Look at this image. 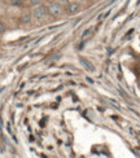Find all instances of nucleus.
Returning <instances> with one entry per match:
<instances>
[{
	"instance_id": "obj_1",
	"label": "nucleus",
	"mask_w": 140,
	"mask_h": 158,
	"mask_svg": "<svg viewBox=\"0 0 140 158\" xmlns=\"http://www.w3.org/2000/svg\"><path fill=\"white\" fill-rule=\"evenodd\" d=\"M81 12H82V3L78 2V0H71L70 3L64 5V15L69 16V17L77 16Z\"/></svg>"
},
{
	"instance_id": "obj_3",
	"label": "nucleus",
	"mask_w": 140,
	"mask_h": 158,
	"mask_svg": "<svg viewBox=\"0 0 140 158\" xmlns=\"http://www.w3.org/2000/svg\"><path fill=\"white\" fill-rule=\"evenodd\" d=\"M31 15H32V19L34 21H43V19L48 16V10H47V5L45 4H40L36 5L31 9Z\"/></svg>"
},
{
	"instance_id": "obj_10",
	"label": "nucleus",
	"mask_w": 140,
	"mask_h": 158,
	"mask_svg": "<svg viewBox=\"0 0 140 158\" xmlns=\"http://www.w3.org/2000/svg\"><path fill=\"white\" fill-rule=\"evenodd\" d=\"M57 2H58V3H61L62 5H66V4H68V3H70V2H71V0H57Z\"/></svg>"
},
{
	"instance_id": "obj_8",
	"label": "nucleus",
	"mask_w": 140,
	"mask_h": 158,
	"mask_svg": "<svg viewBox=\"0 0 140 158\" xmlns=\"http://www.w3.org/2000/svg\"><path fill=\"white\" fill-rule=\"evenodd\" d=\"M43 2L44 0H29V5L31 6V8H34V6H36V5L43 4Z\"/></svg>"
},
{
	"instance_id": "obj_7",
	"label": "nucleus",
	"mask_w": 140,
	"mask_h": 158,
	"mask_svg": "<svg viewBox=\"0 0 140 158\" xmlns=\"http://www.w3.org/2000/svg\"><path fill=\"white\" fill-rule=\"evenodd\" d=\"M79 60L82 61V64H83L84 66L87 68L88 70H91V71H93V70H95V68H93V65H92L90 61H87V60H86V58H83V57H79Z\"/></svg>"
},
{
	"instance_id": "obj_9",
	"label": "nucleus",
	"mask_w": 140,
	"mask_h": 158,
	"mask_svg": "<svg viewBox=\"0 0 140 158\" xmlns=\"http://www.w3.org/2000/svg\"><path fill=\"white\" fill-rule=\"evenodd\" d=\"M5 30H6V27H5V23H4L3 21H0V35H3L4 32H5Z\"/></svg>"
},
{
	"instance_id": "obj_11",
	"label": "nucleus",
	"mask_w": 140,
	"mask_h": 158,
	"mask_svg": "<svg viewBox=\"0 0 140 158\" xmlns=\"http://www.w3.org/2000/svg\"><path fill=\"white\" fill-rule=\"evenodd\" d=\"M87 2H88V3H97L99 0H87Z\"/></svg>"
},
{
	"instance_id": "obj_2",
	"label": "nucleus",
	"mask_w": 140,
	"mask_h": 158,
	"mask_svg": "<svg viewBox=\"0 0 140 158\" xmlns=\"http://www.w3.org/2000/svg\"><path fill=\"white\" fill-rule=\"evenodd\" d=\"M47 10L52 17H61L64 15V5L58 3L57 0H51L47 4Z\"/></svg>"
},
{
	"instance_id": "obj_12",
	"label": "nucleus",
	"mask_w": 140,
	"mask_h": 158,
	"mask_svg": "<svg viewBox=\"0 0 140 158\" xmlns=\"http://www.w3.org/2000/svg\"><path fill=\"white\" fill-rule=\"evenodd\" d=\"M0 3H2V0H0Z\"/></svg>"
},
{
	"instance_id": "obj_6",
	"label": "nucleus",
	"mask_w": 140,
	"mask_h": 158,
	"mask_svg": "<svg viewBox=\"0 0 140 158\" xmlns=\"http://www.w3.org/2000/svg\"><path fill=\"white\" fill-rule=\"evenodd\" d=\"M8 3H9V5H12V6H16V8H21V6L23 5V3H25V0H8Z\"/></svg>"
},
{
	"instance_id": "obj_4",
	"label": "nucleus",
	"mask_w": 140,
	"mask_h": 158,
	"mask_svg": "<svg viewBox=\"0 0 140 158\" xmlns=\"http://www.w3.org/2000/svg\"><path fill=\"white\" fill-rule=\"evenodd\" d=\"M32 21H34V19H32L31 12H29V10H23V12L21 13V17H19V22H21L23 26L31 25Z\"/></svg>"
},
{
	"instance_id": "obj_5",
	"label": "nucleus",
	"mask_w": 140,
	"mask_h": 158,
	"mask_svg": "<svg viewBox=\"0 0 140 158\" xmlns=\"http://www.w3.org/2000/svg\"><path fill=\"white\" fill-rule=\"evenodd\" d=\"M92 29L91 27H88V29H84L83 30V32H82V34H81V39H82V40H86V39H88L91 35H92Z\"/></svg>"
}]
</instances>
